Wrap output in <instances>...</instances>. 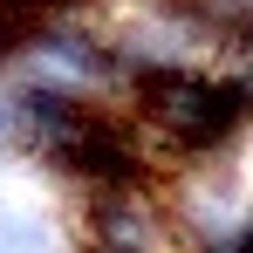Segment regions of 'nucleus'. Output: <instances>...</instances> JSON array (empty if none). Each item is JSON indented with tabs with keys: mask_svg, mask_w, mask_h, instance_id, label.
<instances>
[{
	"mask_svg": "<svg viewBox=\"0 0 253 253\" xmlns=\"http://www.w3.org/2000/svg\"><path fill=\"white\" fill-rule=\"evenodd\" d=\"M21 137H28V130H21V103H14V96H0V151H7V144H21Z\"/></svg>",
	"mask_w": 253,
	"mask_h": 253,
	"instance_id": "obj_1",
	"label": "nucleus"
}]
</instances>
